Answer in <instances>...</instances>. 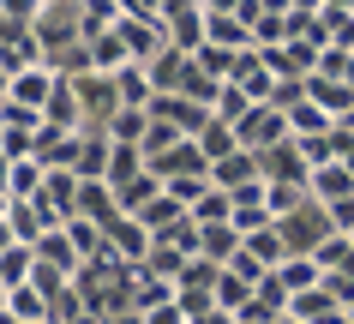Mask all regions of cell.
Listing matches in <instances>:
<instances>
[{
	"label": "cell",
	"instance_id": "1",
	"mask_svg": "<svg viewBox=\"0 0 354 324\" xmlns=\"http://www.w3.org/2000/svg\"><path fill=\"white\" fill-rule=\"evenodd\" d=\"M168 19H162V30H168V48H180V55H198L210 42V19H205V6H192V0H174V6H162Z\"/></svg>",
	"mask_w": 354,
	"mask_h": 324
},
{
	"label": "cell",
	"instance_id": "2",
	"mask_svg": "<svg viewBox=\"0 0 354 324\" xmlns=\"http://www.w3.org/2000/svg\"><path fill=\"white\" fill-rule=\"evenodd\" d=\"M150 115L162 120V126H174L180 138H205L210 120H216L205 102H192V96H156V102H150Z\"/></svg>",
	"mask_w": 354,
	"mask_h": 324
},
{
	"label": "cell",
	"instance_id": "3",
	"mask_svg": "<svg viewBox=\"0 0 354 324\" xmlns=\"http://www.w3.org/2000/svg\"><path fill=\"white\" fill-rule=\"evenodd\" d=\"M288 115L282 108H252L246 115V126H241V151H252V156H264V151H277V144H288Z\"/></svg>",
	"mask_w": 354,
	"mask_h": 324
},
{
	"label": "cell",
	"instance_id": "4",
	"mask_svg": "<svg viewBox=\"0 0 354 324\" xmlns=\"http://www.w3.org/2000/svg\"><path fill=\"white\" fill-rule=\"evenodd\" d=\"M210 19V48H228V55H252V24L241 19V6H205Z\"/></svg>",
	"mask_w": 354,
	"mask_h": 324
},
{
	"label": "cell",
	"instance_id": "5",
	"mask_svg": "<svg viewBox=\"0 0 354 324\" xmlns=\"http://www.w3.org/2000/svg\"><path fill=\"white\" fill-rule=\"evenodd\" d=\"M0 222H6V247H42V234H48V222H42V210L30 198H6Z\"/></svg>",
	"mask_w": 354,
	"mask_h": 324
},
{
	"label": "cell",
	"instance_id": "6",
	"mask_svg": "<svg viewBox=\"0 0 354 324\" xmlns=\"http://www.w3.org/2000/svg\"><path fill=\"white\" fill-rule=\"evenodd\" d=\"M210 180H216L223 192H246V187H259V180H264V162H259L252 151H234L228 162H216V169H210Z\"/></svg>",
	"mask_w": 354,
	"mask_h": 324
},
{
	"label": "cell",
	"instance_id": "7",
	"mask_svg": "<svg viewBox=\"0 0 354 324\" xmlns=\"http://www.w3.org/2000/svg\"><path fill=\"white\" fill-rule=\"evenodd\" d=\"M42 187H48V162H42V156L6 162V198H37Z\"/></svg>",
	"mask_w": 354,
	"mask_h": 324
},
{
	"label": "cell",
	"instance_id": "8",
	"mask_svg": "<svg viewBox=\"0 0 354 324\" xmlns=\"http://www.w3.org/2000/svg\"><path fill=\"white\" fill-rule=\"evenodd\" d=\"M313 198H318V204H342V198H354V169H342V162L313 169Z\"/></svg>",
	"mask_w": 354,
	"mask_h": 324
},
{
	"label": "cell",
	"instance_id": "9",
	"mask_svg": "<svg viewBox=\"0 0 354 324\" xmlns=\"http://www.w3.org/2000/svg\"><path fill=\"white\" fill-rule=\"evenodd\" d=\"M30 276H37V247H0V283L24 288Z\"/></svg>",
	"mask_w": 354,
	"mask_h": 324
},
{
	"label": "cell",
	"instance_id": "10",
	"mask_svg": "<svg viewBox=\"0 0 354 324\" xmlns=\"http://www.w3.org/2000/svg\"><path fill=\"white\" fill-rule=\"evenodd\" d=\"M114 84H120V108H150V102H156V84H150L145 66H127Z\"/></svg>",
	"mask_w": 354,
	"mask_h": 324
},
{
	"label": "cell",
	"instance_id": "11",
	"mask_svg": "<svg viewBox=\"0 0 354 324\" xmlns=\"http://www.w3.org/2000/svg\"><path fill=\"white\" fill-rule=\"evenodd\" d=\"M252 108H259V102H252L241 84H223V96H216V120H223V126H234V133H241Z\"/></svg>",
	"mask_w": 354,
	"mask_h": 324
},
{
	"label": "cell",
	"instance_id": "12",
	"mask_svg": "<svg viewBox=\"0 0 354 324\" xmlns=\"http://www.w3.org/2000/svg\"><path fill=\"white\" fill-rule=\"evenodd\" d=\"M277 276L288 283V294H313V288H324V270H318V258H288Z\"/></svg>",
	"mask_w": 354,
	"mask_h": 324
},
{
	"label": "cell",
	"instance_id": "13",
	"mask_svg": "<svg viewBox=\"0 0 354 324\" xmlns=\"http://www.w3.org/2000/svg\"><path fill=\"white\" fill-rule=\"evenodd\" d=\"M198 151H205L210 169H216V162H228V156L241 151V133H234V126H223V120H210V133L198 138Z\"/></svg>",
	"mask_w": 354,
	"mask_h": 324
},
{
	"label": "cell",
	"instance_id": "14",
	"mask_svg": "<svg viewBox=\"0 0 354 324\" xmlns=\"http://www.w3.org/2000/svg\"><path fill=\"white\" fill-rule=\"evenodd\" d=\"M145 324H192V312L180 306V294H174L168 306H156V312H145Z\"/></svg>",
	"mask_w": 354,
	"mask_h": 324
},
{
	"label": "cell",
	"instance_id": "15",
	"mask_svg": "<svg viewBox=\"0 0 354 324\" xmlns=\"http://www.w3.org/2000/svg\"><path fill=\"white\" fill-rule=\"evenodd\" d=\"M277 324H300V318H295V312H288V318H277Z\"/></svg>",
	"mask_w": 354,
	"mask_h": 324
}]
</instances>
